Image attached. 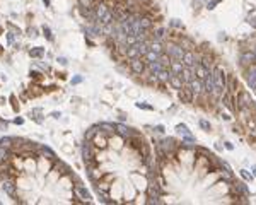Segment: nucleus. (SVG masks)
Masks as SVG:
<instances>
[{"mask_svg": "<svg viewBox=\"0 0 256 205\" xmlns=\"http://www.w3.org/2000/svg\"><path fill=\"white\" fill-rule=\"evenodd\" d=\"M96 19L101 22V24H111V19H113V16H111V12L106 9V5H97L96 7Z\"/></svg>", "mask_w": 256, "mask_h": 205, "instance_id": "1", "label": "nucleus"}, {"mask_svg": "<svg viewBox=\"0 0 256 205\" xmlns=\"http://www.w3.org/2000/svg\"><path fill=\"white\" fill-rule=\"evenodd\" d=\"M214 82H215V92H222L224 91V84H226V77H224V72H222L220 68L215 70Z\"/></svg>", "mask_w": 256, "mask_h": 205, "instance_id": "2", "label": "nucleus"}, {"mask_svg": "<svg viewBox=\"0 0 256 205\" xmlns=\"http://www.w3.org/2000/svg\"><path fill=\"white\" fill-rule=\"evenodd\" d=\"M176 133H178V135H181V137H183V140H186V142H195V137L191 135V132L188 130V127H186V125H178V127H176Z\"/></svg>", "mask_w": 256, "mask_h": 205, "instance_id": "3", "label": "nucleus"}, {"mask_svg": "<svg viewBox=\"0 0 256 205\" xmlns=\"http://www.w3.org/2000/svg\"><path fill=\"white\" fill-rule=\"evenodd\" d=\"M167 53H169V56H171L173 60H183V55H185V51H183V48H181V46H176V45H173V46H169Z\"/></svg>", "mask_w": 256, "mask_h": 205, "instance_id": "4", "label": "nucleus"}, {"mask_svg": "<svg viewBox=\"0 0 256 205\" xmlns=\"http://www.w3.org/2000/svg\"><path fill=\"white\" fill-rule=\"evenodd\" d=\"M183 63H185L186 67H190V68H193V67L197 65V58H195V53H191V51H186L185 55H183Z\"/></svg>", "mask_w": 256, "mask_h": 205, "instance_id": "5", "label": "nucleus"}, {"mask_svg": "<svg viewBox=\"0 0 256 205\" xmlns=\"http://www.w3.org/2000/svg\"><path fill=\"white\" fill-rule=\"evenodd\" d=\"M205 91L207 92H215V82H214V74L209 72L205 77Z\"/></svg>", "mask_w": 256, "mask_h": 205, "instance_id": "6", "label": "nucleus"}, {"mask_svg": "<svg viewBox=\"0 0 256 205\" xmlns=\"http://www.w3.org/2000/svg\"><path fill=\"white\" fill-rule=\"evenodd\" d=\"M131 70L135 74H142L143 70H145V65H143L138 58H131Z\"/></svg>", "mask_w": 256, "mask_h": 205, "instance_id": "7", "label": "nucleus"}, {"mask_svg": "<svg viewBox=\"0 0 256 205\" xmlns=\"http://www.w3.org/2000/svg\"><path fill=\"white\" fill-rule=\"evenodd\" d=\"M179 97L183 102H193V91L191 89H183L179 92Z\"/></svg>", "mask_w": 256, "mask_h": 205, "instance_id": "8", "label": "nucleus"}, {"mask_svg": "<svg viewBox=\"0 0 256 205\" xmlns=\"http://www.w3.org/2000/svg\"><path fill=\"white\" fill-rule=\"evenodd\" d=\"M4 192L7 193V195H10L12 198H14V197H16V185H14V183H12V181H4Z\"/></svg>", "mask_w": 256, "mask_h": 205, "instance_id": "9", "label": "nucleus"}, {"mask_svg": "<svg viewBox=\"0 0 256 205\" xmlns=\"http://www.w3.org/2000/svg\"><path fill=\"white\" fill-rule=\"evenodd\" d=\"M190 89L193 91V94H200L202 89H203V85H202V82H200L198 79H193V80L190 82Z\"/></svg>", "mask_w": 256, "mask_h": 205, "instance_id": "10", "label": "nucleus"}, {"mask_svg": "<svg viewBox=\"0 0 256 205\" xmlns=\"http://www.w3.org/2000/svg\"><path fill=\"white\" fill-rule=\"evenodd\" d=\"M248 82L253 89H256V65L249 68V74H248Z\"/></svg>", "mask_w": 256, "mask_h": 205, "instance_id": "11", "label": "nucleus"}, {"mask_svg": "<svg viewBox=\"0 0 256 205\" xmlns=\"http://www.w3.org/2000/svg\"><path fill=\"white\" fill-rule=\"evenodd\" d=\"M171 67H173L174 75H181V72H183V62H181V60H174V62H171Z\"/></svg>", "mask_w": 256, "mask_h": 205, "instance_id": "12", "label": "nucleus"}, {"mask_svg": "<svg viewBox=\"0 0 256 205\" xmlns=\"http://www.w3.org/2000/svg\"><path fill=\"white\" fill-rule=\"evenodd\" d=\"M149 67H150V70H152V74H155V75H157V74L161 72L162 68H164V67L161 65V62H159V60L150 62V63H149Z\"/></svg>", "mask_w": 256, "mask_h": 205, "instance_id": "13", "label": "nucleus"}, {"mask_svg": "<svg viewBox=\"0 0 256 205\" xmlns=\"http://www.w3.org/2000/svg\"><path fill=\"white\" fill-rule=\"evenodd\" d=\"M75 192H77V193L80 195V197H82L84 200H87V202L91 200V193L87 192V190H85L84 186H77V188H75Z\"/></svg>", "mask_w": 256, "mask_h": 205, "instance_id": "14", "label": "nucleus"}, {"mask_svg": "<svg viewBox=\"0 0 256 205\" xmlns=\"http://www.w3.org/2000/svg\"><path fill=\"white\" fill-rule=\"evenodd\" d=\"M181 80H183V79H179V75H171V79H169V82H171V84H173L176 89H183Z\"/></svg>", "mask_w": 256, "mask_h": 205, "instance_id": "15", "label": "nucleus"}, {"mask_svg": "<svg viewBox=\"0 0 256 205\" xmlns=\"http://www.w3.org/2000/svg\"><path fill=\"white\" fill-rule=\"evenodd\" d=\"M126 55H128V56H130V58H137L138 55V48H137V43H135V45H131L130 48H128V51H126Z\"/></svg>", "mask_w": 256, "mask_h": 205, "instance_id": "16", "label": "nucleus"}, {"mask_svg": "<svg viewBox=\"0 0 256 205\" xmlns=\"http://www.w3.org/2000/svg\"><path fill=\"white\" fill-rule=\"evenodd\" d=\"M209 72H210V70H209V68H205L203 65H198V67H197V75H198L200 79H205Z\"/></svg>", "mask_w": 256, "mask_h": 205, "instance_id": "17", "label": "nucleus"}, {"mask_svg": "<svg viewBox=\"0 0 256 205\" xmlns=\"http://www.w3.org/2000/svg\"><path fill=\"white\" fill-rule=\"evenodd\" d=\"M159 62H161V65L166 68L167 65H171V56H167V55H159Z\"/></svg>", "mask_w": 256, "mask_h": 205, "instance_id": "18", "label": "nucleus"}, {"mask_svg": "<svg viewBox=\"0 0 256 205\" xmlns=\"http://www.w3.org/2000/svg\"><path fill=\"white\" fill-rule=\"evenodd\" d=\"M145 56H147V62H155V60H159V55L155 53V51H152V50H149L147 53H145Z\"/></svg>", "mask_w": 256, "mask_h": 205, "instance_id": "19", "label": "nucleus"}, {"mask_svg": "<svg viewBox=\"0 0 256 205\" xmlns=\"http://www.w3.org/2000/svg\"><path fill=\"white\" fill-rule=\"evenodd\" d=\"M149 50L155 51L157 55H161V53H162V46H161V43H159V41H154L152 45H150V48H149Z\"/></svg>", "mask_w": 256, "mask_h": 205, "instance_id": "20", "label": "nucleus"}, {"mask_svg": "<svg viewBox=\"0 0 256 205\" xmlns=\"http://www.w3.org/2000/svg\"><path fill=\"white\" fill-rule=\"evenodd\" d=\"M137 48H138V53L140 55H145L149 51V45L147 43H137Z\"/></svg>", "mask_w": 256, "mask_h": 205, "instance_id": "21", "label": "nucleus"}, {"mask_svg": "<svg viewBox=\"0 0 256 205\" xmlns=\"http://www.w3.org/2000/svg\"><path fill=\"white\" fill-rule=\"evenodd\" d=\"M43 53H45V50H43L41 46H38V48H34V50H31L29 51L31 56H36V58H38V56H43Z\"/></svg>", "mask_w": 256, "mask_h": 205, "instance_id": "22", "label": "nucleus"}, {"mask_svg": "<svg viewBox=\"0 0 256 205\" xmlns=\"http://www.w3.org/2000/svg\"><path fill=\"white\" fill-rule=\"evenodd\" d=\"M241 60L244 62V63H251L253 60H256V55L255 53H246V55H243V58Z\"/></svg>", "mask_w": 256, "mask_h": 205, "instance_id": "23", "label": "nucleus"}, {"mask_svg": "<svg viewBox=\"0 0 256 205\" xmlns=\"http://www.w3.org/2000/svg\"><path fill=\"white\" fill-rule=\"evenodd\" d=\"M162 145L166 147V151H173L174 149V140L173 139H166L164 142H162Z\"/></svg>", "mask_w": 256, "mask_h": 205, "instance_id": "24", "label": "nucleus"}, {"mask_svg": "<svg viewBox=\"0 0 256 205\" xmlns=\"http://www.w3.org/2000/svg\"><path fill=\"white\" fill-rule=\"evenodd\" d=\"M7 159V149L4 145H0V164H4Z\"/></svg>", "mask_w": 256, "mask_h": 205, "instance_id": "25", "label": "nucleus"}, {"mask_svg": "<svg viewBox=\"0 0 256 205\" xmlns=\"http://www.w3.org/2000/svg\"><path fill=\"white\" fill-rule=\"evenodd\" d=\"M114 128H116V130H118L119 133H121V135H128V128L125 127V125H121V123H118V125H114Z\"/></svg>", "mask_w": 256, "mask_h": 205, "instance_id": "26", "label": "nucleus"}, {"mask_svg": "<svg viewBox=\"0 0 256 205\" xmlns=\"http://www.w3.org/2000/svg\"><path fill=\"white\" fill-rule=\"evenodd\" d=\"M157 75H159V79H161V80H169V79H171V74L167 72V70H164V68H162L161 72L157 74Z\"/></svg>", "mask_w": 256, "mask_h": 205, "instance_id": "27", "label": "nucleus"}, {"mask_svg": "<svg viewBox=\"0 0 256 205\" xmlns=\"http://www.w3.org/2000/svg\"><path fill=\"white\" fill-rule=\"evenodd\" d=\"M150 195L159 197V188H157V185H150Z\"/></svg>", "mask_w": 256, "mask_h": 205, "instance_id": "28", "label": "nucleus"}, {"mask_svg": "<svg viewBox=\"0 0 256 205\" xmlns=\"http://www.w3.org/2000/svg\"><path fill=\"white\" fill-rule=\"evenodd\" d=\"M41 151H43V154H45V156H48V157H55V154H53L51 151H50V149H46V147H43Z\"/></svg>", "mask_w": 256, "mask_h": 205, "instance_id": "29", "label": "nucleus"}, {"mask_svg": "<svg viewBox=\"0 0 256 205\" xmlns=\"http://www.w3.org/2000/svg\"><path fill=\"white\" fill-rule=\"evenodd\" d=\"M200 125H202V128H205V130H210V123L205 120H200Z\"/></svg>", "mask_w": 256, "mask_h": 205, "instance_id": "30", "label": "nucleus"}, {"mask_svg": "<svg viewBox=\"0 0 256 205\" xmlns=\"http://www.w3.org/2000/svg\"><path fill=\"white\" fill-rule=\"evenodd\" d=\"M0 144L4 145V147H9V145H10V139H2L0 140Z\"/></svg>", "mask_w": 256, "mask_h": 205, "instance_id": "31", "label": "nucleus"}, {"mask_svg": "<svg viewBox=\"0 0 256 205\" xmlns=\"http://www.w3.org/2000/svg\"><path fill=\"white\" fill-rule=\"evenodd\" d=\"M219 2H220V0H212V2L207 4V7H209V9H214V5H215V4H219Z\"/></svg>", "mask_w": 256, "mask_h": 205, "instance_id": "32", "label": "nucleus"}, {"mask_svg": "<svg viewBox=\"0 0 256 205\" xmlns=\"http://www.w3.org/2000/svg\"><path fill=\"white\" fill-rule=\"evenodd\" d=\"M241 175H243V178H246V180H251V175L248 173V171H244V169L241 171Z\"/></svg>", "mask_w": 256, "mask_h": 205, "instance_id": "33", "label": "nucleus"}, {"mask_svg": "<svg viewBox=\"0 0 256 205\" xmlns=\"http://www.w3.org/2000/svg\"><path fill=\"white\" fill-rule=\"evenodd\" d=\"M203 4H205V0H195V7H197V9L198 7H202Z\"/></svg>", "mask_w": 256, "mask_h": 205, "instance_id": "34", "label": "nucleus"}, {"mask_svg": "<svg viewBox=\"0 0 256 205\" xmlns=\"http://www.w3.org/2000/svg\"><path fill=\"white\" fill-rule=\"evenodd\" d=\"M155 36H157V39H161V38L164 36V29H159V31H157V34H155Z\"/></svg>", "mask_w": 256, "mask_h": 205, "instance_id": "35", "label": "nucleus"}, {"mask_svg": "<svg viewBox=\"0 0 256 205\" xmlns=\"http://www.w3.org/2000/svg\"><path fill=\"white\" fill-rule=\"evenodd\" d=\"M79 82H82V77H75V79H72V84H79Z\"/></svg>", "mask_w": 256, "mask_h": 205, "instance_id": "36", "label": "nucleus"}, {"mask_svg": "<svg viewBox=\"0 0 256 205\" xmlns=\"http://www.w3.org/2000/svg\"><path fill=\"white\" fill-rule=\"evenodd\" d=\"M45 36H48V39H51V34H50V29H48V27H45Z\"/></svg>", "mask_w": 256, "mask_h": 205, "instance_id": "37", "label": "nucleus"}, {"mask_svg": "<svg viewBox=\"0 0 256 205\" xmlns=\"http://www.w3.org/2000/svg\"><path fill=\"white\" fill-rule=\"evenodd\" d=\"M43 2H45V4H46V5H48V4H50V0H43Z\"/></svg>", "mask_w": 256, "mask_h": 205, "instance_id": "38", "label": "nucleus"}, {"mask_svg": "<svg viewBox=\"0 0 256 205\" xmlns=\"http://www.w3.org/2000/svg\"><path fill=\"white\" fill-rule=\"evenodd\" d=\"M253 173H255V175H256V166H255V168H253Z\"/></svg>", "mask_w": 256, "mask_h": 205, "instance_id": "39", "label": "nucleus"}, {"mask_svg": "<svg viewBox=\"0 0 256 205\" xmlns=\"http://www.w3.org/2000/svg\"><path fill=\"white\" fill-rule=\"evenodd\" d=\"M255 55H256V50H255Z\"/></svg>", "mask_w": 256, "mask_h": 205, "instance_id": "40", "label": "nucleus"}, {"mask_svg": "<svg viewBox=\"0 0 256 205\" xmlns=\"http://www.w3.org/2000/svg\"><path fill=\"white\" fill-rule=\"evenodd\" d=\"M0 31H2V27H0Z\"/></svg>", "mask_w": 256, "mask_h": 205, "instance_id": "41", "label": "nucleus"}]
</instances>
